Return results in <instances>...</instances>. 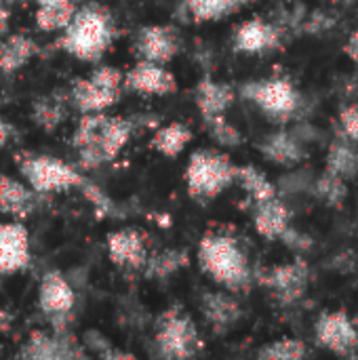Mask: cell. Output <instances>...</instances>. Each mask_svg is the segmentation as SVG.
<instances>
[{"label":"cell","instance_id":"6da1fadb","mask_svg":"<svg viewBox=\"0 0 358 360\" xmlns=\"http://www.w3.org/2000/svg\"><path fill=\"white\" fill-rule=\"evenodd\" d=\"M135 133V120L124 116H108L103 112L82 114L78 120L72 146L82 171H95L112 162L131 141Z\"/></svg>","mask_w":358,"mask_h":360},{"label":"cell","instance_id":"7a4b0ae2","mask_svg":"<svg viewBox=\"0 0 358 360\" xmlns=\"http://www.w3.org/2000/svg\"><path fill=\"white\" fill-rule=\"evenodd\" d=\"M200 270L222 289L238 295L247 293L255 283L251 259L241 240L226 232H207L198 243Z\"/></svg>","mask_w":358,"mask_h":360},{"label":"cell","instance_id":"3957f363","mask_svg":"<svg viewBox=\"0 0 358 360\" xmlns=\"http://www.w3.org/2000/svg\"><path fill=\"white\" fill-rule=\"evenodd\" d=\"M116 38V23L110 11L101 4H82L76 8L70 23L61 30L57 46L87 63H97Z\"/></svg>","mask_w":358,"mask_h":360},{"label":"cell","instance_id":"277c9868","mask_svg":"<svg viewBox=\"0 0 358 360\" xmlns=\"http://www.w3.org/2000/svg\"><path fill=\"white\" fill-rule=\"evenodd\" d=\"M236 181V165L228 154L200 148L192 152L186 167V186L192 200L207 205Z\"/></svg>","mask_w":358,"mask_h":360},{"label":"cell","instance_id":"5b68a950","mask_svg":"<svg viewBox=\"0 0 358 360\" xmlns=\"http://www.w3.org/2000/svg\"><path fill=\"white\" fill-rule=\"evenodd\" d=\"M241 95L249 99L268 120L287 124L302 114L304 97L298 86L285 76L251 80L241 86Z\"/></svg>","mask_w":358,"mask_h":360},{"label":"cell","instance_id":"8992f818","mask_svg":"<svg viewBox=\"0 0 358 360\" xmlns=\"http://www.w3.org/2000/svg\"><path fill=\"white\" fill-rule=\"evenodd\" d=\"M154 348L160 359L188 360L203 352L205 342L192 316H188L181 308H169L156 321Z\"/></svg>","mask_w":358,"mask_h":360},{"label":"cell","instance_id":"52a82bcc","mask_svg":"<svg viewBox=\"0 0 358 360\" xmlns=\"http://www.w3.org/2000/svg\"><path fill=\"white\" fill-rule=\"evenodd\" d=\"M17 167L23 181L44 196L80 188L87 179L76 167L49 154L23 152L17 156Z\"/></svg>","mask_w":358,"mask_h":360},{"label":"cell","instance_id":"ba28073f","mask_svg":"<svg viewBox=\"0 0 358 360\" xmlns=\"http://www.w3.org/2000/svg\"><path fill=\"white\" fill-rule=\"evenodd\" d=\"M38 308L51 329H70L76 310V293L59 270L42 274L38 285Z\"/></svg>","mask_w":358,"mask_h":360},{"label":"cell","instance_id":"9c48e42d","mask_svg":"<svg viewBox=\"0 0 358 360\" xmlns=\"http://www.w3.org/2000/svg\"><path fill=\"white\" fill-rule=\"evenodd\" d=\"M255 281L262 283L281 306H293L308 291L310 266L306 259L298 257L289 264H279L268 270L255 272Z\"/></svg>","mask_w":358,"mask_h":360},{"label":"cell","instance_id":"30bf717a","mask_svg":"<svg viewBox=\"0 0 358 360\" xmlns=\"http://www.w3.org/2000/svg\"><path fill=\"white\" fill-rule=\"evenodd\" d=\"M17 356L25 360H82L87 359L84 346L70 333V329L32 331Z\"/></svg>","mask_w":358,"mask_h":360},{"label":"cell","instance_id":"8fae6325","mask_svg":"<svg viewBox=\"0 0 358 360\" xmlns=\"http://www.w3.org/2000/svg\"><path fill=\"white\" fill-rule=\"evenodd\" d=\"M314 340L321 348L338 356H358V333L352 325V319L344 310L323 312L314 325Z\"/></svg>","mask_w":358,"mask_h":360},{"label":"cell","instance_id":"7c38bea8","mask_svg":"<svg viewBox=\"0 0 358 360\" xmlns=\"http://www.w3.org/2000/svg\"><path fill=\"white\" fill-rule=\"evenodd\" d=\"M106 249L114 266L131 272H143L150 257L148 238L141 230L135 228H120L110 232L106 236Z\"/></svg>","mask_w":358,"mask_h":360},{"label":"cell","instance_id":"4fadbf2b","mask_svg":"<svg viewBox=\"0 0 358 360\" xmlns=\"http://www.w3.org/2000/svg\"><path fill=\"white\" fill-rule=\"evenodd\" d=\"M283 34L285 30L276 21L253 17L236 27L232 36V49L245 55H264L283 44Z\"/></svg>","mask_w":358,"mask_h":360},{"label":"cell","instance_id":"5bb4252c","mask_svg":"<svg viewBox=\"0 0 358 360\" xmlns=\"http://www.w3.org/2000/svg\"><path fill=\"white\" fill-rule=\"evenodd\" d=\"M181 49V36L173 25H143L135 36V53L143 61L167 65Z\"/></svg>","mask_w":358,"mask_h":360},{"label":"cell","instance_id":"9a60e30c","mask_svg":"<svg viewBox=\"0 0 358 360\" xmlns=\"http://www.w3.org/2000/svg\"><path fill=\"white\" fill-rule=\"evenodd\" d=\"M30 232L17 221L0 224V274H17L30 268Z\"/></svg>","mask_w":358,"mask_h":360},{"label":"cell","instance_id":"2e32d148","mask_svg":"<svg viewBox=\"0 0 358 360\" xmlns=\"http://www.w3.org/2000/svg\"><path fill=\"white\" fill-rule=\"evenodd\" d=\"M124 86L139 95L165 97V95H173L177 91V78L165 65L139 59L124 74Z\"/></svg>","mask_w":358,"mask_h":360},{"label":"cell","instance_id":"e0dca14e","mask_svg":"<svg viewBox=\"0 0 358 360\" xmlns=\"http://www.w3.org/2000/svg\"><path fill=\"white\" fill-rule=\"evenodd\" d=\"M200 312L215 335H226L243 319V306L230 291H207L200 297Z\"/></svg>","mask_w":358,"mask_h":360},{"label":"cell","instance_id":"ac0fdd59","mask_svg":"<svg viewBox=\"0 0 358 360\" xmlns=\"http://www.w3.org/2000/svg\"><path fill=\"white\" fill-rule=\"evenodd\" d=\"M44 194L32 190L25 181H19L6 173H0V213L13 219H25L38 211Z\"/></svg>","mask_w":358,"mask_h":360},{"label":"cell","instance_id":"d6986e66","mask_svg":"<svg viewBox=\"0 0 358 360\" xmlns=\"http://www.w3.org/2000/svg\"><path fill=\"white\" fill-rule=\"evenodd\" d=\"M257 148L264 154V158H268L270 162L285 167V169L298 167L308 156L306 143L295 135L293 129H279V131L266 135L257 143Z\"/></svg>","mask_w":358,"mask_h":360},{"label":"cell","instance_id":"ffe728a7","mask_svg":"<svg viewBox=\"0 0 358 360\" xmlns=\"http://www.w3.org/2000/svg\"><path fill=\"white\" fill-rule=\"evenodd\" d=\"M120 95L122 91L106 89L91 78H80L70 89V103L80 114H97L112 108L120 99Z\"/></svg>","mask_w":358,"mask_h":360},{"label":"cell","instance_id":"44dd1931","mask_svg":"<svg viewBox=\"0 0 358 360\" xmlns=\"http://www.w3.org/2000/svg\"><path fill=\"white\" fill-rule=\"evenodd\" d=\"M251 205H253V226L262 238L279 240L283 232L291 226V211L279 196Z\"/></svg>","mask_w":358,"mask_h":360},{"label":"cell","instance_id":"7402d4cb","mask_svg":"<svg viewBox=\"0 0 358 360\" xmlns=\"http://www.w3.org/2000/svg\"><path fill=\"white\" fill-rule=\"evenodd\" d=\"M234 97H236V93L230 84L213 80V78H203L194 91V101H196V108H198V114L203 120L226 114L228 108L232 105Z\"/></svg>","mask_w":358,"mask_h":360},{"label":"cell","instance_id":"603a6c76","mask_svg":"<svg viewBox=\"0 0 358 360\" xmlns=\"http://www.w3.org/2000/svg\"><path fill=\"white\" fill-rule=\"evenodd\" d=\"M325 169L344 177L346 181L357 179L358 175V146L344 133H338L327 148Z\"/></svg>","mask_w":358,"mask_h":360},{"label":"cell","instance_id":"cb8c5ba5","mask_svg":"<svg viewBox=\"0 0 358 360\" xmlns=\"http://www.w3.org/2000/svg\"><path fill=\"white\" fill-rule=\"evenodd\" d=\"M38 51L40 49H38L36 40L25 34L6 36L0 42V72L8 74V76L19 72L38 55Z\"/></svg>","mask_w":358,"mask_h":360},{"label":"cell","instance_id":"d4e9b609","mask_svg":"<svg viewBox=\"0 0 358 360\" xmlns=\"http://www.w3.org/2000/svg\"><path fill=\"white\" fill-rule=\"evenodd\" d=\"M255 0H184L181 11L186 19L194 23H207V21H219L226 19L247 4Z\"/></svg>","mask_w":358,"mask_h":360},{"label":"cell","instance_id":"484cf974","mask_svg":"<svg viewBox=\"0 0 358 360\" xmlns=\"http://www.w3.org/2000/svg\"><path fill=\"white\" fill-rule=\"evenodd\" d=\"M190 141H192V129L188 124H184V122H169V124L160 127L154 133L150 146L160 156L175 158V156H179L188 148Z\"/></svg>","mask_w":358,"mask_h":360},{"label":"cell","instance_id":"4316f807","mask_svg":"<svg viewBox=\"0 0 358 360\" xmlns=\"http://www.w3.org/2000/svg\"><path fill=\"white\" fill-rule=\"evenodd\" d=\"M236 184L245 190V194L249 196L251 202H260V200H268V198L279 196L276 186L255 165L236 167Z\"/></svg>","mask_w":358,"mask_h":360},{"label":"cell","instance_id":"83f0119b","mask_svg":"<svg viewBox=\"0 0 358 360\" xmlns=\"http://www.w3.org/2000/svg\"><path fill=\"white\" fill-rule=\"evenodd\" d=\"M310 194L317 200H321L323 205H327L331 209H340L348 198V181L325 169L319 177H314Z\"/></svg>","mask_w":358,"mask_h":360},{"label":"cell","instance_id":"f1b7e54d","mask_svg":"<svg viewBox=\"0 0 358 360\" xmlns=\"http://www.w3.org/2000/svg\"><path fill=\"white\" fill-rule=\"evenodd\" d=\"M65 118H68V103L57 93L38 97L32 103V120L44 131H55Z\"/></svg>","mask_w":358,"mask_h":360},{"label":"cell","instance_id":"f546056e","mask_svg":"<svg viewBox=\"0 0 358 360\" xmlns=\"http://www.w3.org/2000/svg\"><path fill=\"white\" fill-rule=\"evenodd\" d=\"M78 4L74 2H46L36 4V25L42 32H61L74 17Z\"/></svg>","mask_w":358,"mask_h":360},{"label":"cell","instance_id":"4dcf8cb0","mask_svg":"<svg viewBox=\"0 0 358 360\" xmlns=\"http://www.w3.org/2000/svg\"><path fill=\"white\" fill-rule=\"evenodd\" d=\"M186 264H188V253L186 251H181V249H167V251H160V253H154V255L148 257L143 274L148 278L162 281V278H169L175 272H179Z\"/></svg>","mask_w":358,"mask_h":360},{"label":"cell","instance_id":"1f68e13d","mask_svg":"<svg viewBox=\"0 0 358 360\" xmlns=\"http://www.w3.org/2000/svg\"><path fill=\"white\" fill-rule=\"evenodd\" d=\"M255 356L262 360H302L308 356V346L295 338H281L262 346Z\"/></svg>","mask_w":358,"mask_h":360},{"label":"cell","instance_id":"d6a6232c","mask_svg":"<svg viewBox=\"0 0 358 360\" xmlns=\"http://www.w3.org/2000/svg\"><path fill=\"white\" fill-rule=\"evenodd\" d=\"M203 122H205V129L211 135V139L217 141L219 146H224V148H238L243 143V133L226 118V114L207 118Z\"/></svg>","mask_w":358,"mask_h":360},{"label":"cell","instance_id":"836d02e7","mask_svg":"<svg viewBox=\"0 0 358 360\" xmlns=\"http://www.w3.org/2000/svg\"><path fill=\"white\" fill-rule=\"evenodd\" d=\"M82 342H84V344H82V346H84V350H87V348H89V350H93L97 359H103V360L133 359V354H129V352H122V350L114 348V344H112L108 338H103L99 331H87Z\"/></svg>","mask_w":358,"mask_h":360},{"label":"cell","instance_id":"e575fe53","mask_svg":"<svg viewBox=\"0 0 358 360\" xmlns=\"http://www.w3.org/2000/svg\"><path fill=\"white\" fill-rule=\"evenodd\" d=\"M80 190H82V194H84V198L95 207V211H97V215L99 217H112V215H118V211H116V205H114V200L97 186V184H93V181H89V179H84V184L80 186Z\"/></svg>","mask_w":358,"mask_h":360},{"label":"cell","instance_id":"d590c367","mask_svg":"<svg viewBox=\"0 0 358 360\" xmlns=\"http://www.w3.org/2000/svg\"><path fill=\"white\" fill-rule=\"evenodd\" d=\"M338 23V17L327 11V8H317V11H308L300 30L306 32V34H314V36H321L329 30H333V25Z\"/></svg>","mask_w":358,"mask_h":360},{"label":"cell","instance_id":"8d00e7d4","mask_svg":"<svg viewBox=\"0 0 358 360\" xmlns=\"http://www.w3.org/2000/svg\"><path fill=\"white\" fill-rule=\"evenodd\" d=\"M279 240H281L287 249H291L293 253H298V255H304V253L312 251V247H314V238L308 236L306 232L293 228V226H289V228L283 232V236H281Z\"/></svg>","mask_w":358,"mask_h":360},{"label":"cell","instance_id":"74e56055","mask_svg":"<svg viewBox=\"0 0 358 360\" xmlns=\"http://www.w3.org/2000/svg\"><path fill=\"white\" fill-rule=\"evenodd\" d=\"M338 124H340V133H344L346 137H350L352 141L358 143V105L352 103H344L338 112Z\"/></svg>","mask_w":358,"mask_h":360},{"label":"cell","instance_id":"f35d334b","mask_svg":"<svg viewBox=\"0 0 358 360\" xmlns=\"http://www.w3.org/2000/svg\"><path fill=\"white\" fill-rule=\"evenodd\" d=\"M335 95L344 101V103H352L358 99V72H348L335 78L333 82Z\"/></svg>","mask_w":358,"mask_h":360},{"label":"cell","instance_id":"ab89813d","mask_svg":"<svg viewBox=\"0 0 358 360\" xmlns=\"http://www.w3.org/2000/svg\"><path fill=\"white\" fill-rule=\"evenodd\" d=\"M329 270L338 272V274H350L358 268V257L354 251H340L331 257V262L327 264Z\"/></svg>","mask_w":358,"mask_h":360},{"label":"cell","instance_id":"60d3db41","mask_svg":"<svg viewBox=\"0 0 358 360\" xmlns=\"http://www.w3.org/2000/svg\"><path fill=\"white\" fill-rule=\"evenodd\" d=\"M344 53L350 57V61H354L358 65V27L348 36V40L344 44Z\"/></svg>","mask_w":358,"mask_h":360},{"label":"cell","instance_id":"b9f144b4","mask_svg":"<svg viewBox=\"0 0 358 360\" xmlns=\"http://www.w3.org/2000/svg\"><path fill=\"white\" fill-rule=\"evenodd\" d=\"M11 135H13V124H11L6 118L0 116V150L8 143Z\"/></svg>","mask_w":358,"mask_h":360},{"label":"cell","instance_id":"7bdbcfd3","mask_svg":"<svg viewBox=\"0 0 358 360\" xmlns=\"http://www.w3.org/2000/svg\"><path fill=\"white\" fill-rule=\"evenodd\" d=\"M13 325V314L4 308H0V333H6Z\"/></svg>","mask_w":358,"mask_h":360},{"label":"cell","instance_id":"ee69618b","mask_svg":"<svg viewBox=\"0 0 358 360\" xmlns=\"http://www.w3.org/2000/svg\"><path fill=\"white\" fill-rule=\"evenodd\" d=\"M8 8H6V4L0 0V34L4 32V27H6V23H8Z\"/></svg>","mask_w":358,"mask_h":360},{"label":"cell","instance_id":"f6af8a7d","mask_svg":"<svg viewBox=\"0 0 358 360\" xmlns=\"http://www.w3.org/2000/svg\"><path fill=\"white\" fill-rule=\"evenodd\" d=\"M27 2H34V4H46V2H74V4H80L84 0H27Z\"/></svg>","mask_w":358,"mask_h":360},{"label":"cell","instance_id":"bcb514c9","mask_svg":"<svg viewBox=\"0 0 358 360\" xmlns=\"http://www.w3.org/2000/svg\"><path fill=\"white\" fill-rule=\"evenodd\" d=\"M352 325H354V329H357V333H358V316H354V319H352Z\"/></svg>","mask_w":358,"mask_h":360},{"label":"cell","instance_id":"7dc6e473","mask_svg":"<svg viewBox=\"0 0 358 360\" xmlns=\"http://www.w3.org/2000/svg\"><path fill=\"white\" fill-rule=\"evenodd\" d=\"M344 2H354V0H344Z\"/></svg>","mask_w":358,"mask_h":360}]
</instances>
